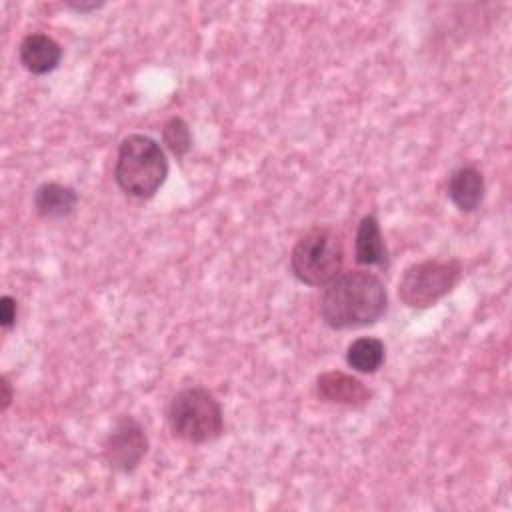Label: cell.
Wrapping results in <instances>:
<instances>
[{
    "mask_svg": "<svg viewBox=\"0 0 512 512\" xmlns=\"http://www.w3.org/2000/svg\"><path fill=\"white\" fill-rule=\"evenodd\" d=\"M148 452V436L134 416H120L102 444L106 466L118 474L134 472Z\"/></svg>",
    "mask_w": 512,
    "mask_h": 512,
    "instance_id": "cell-6",
    "label": "cell"
},
{
    "mask_svg": "<svg viewBox=\"0 0 512 512\" xmlns=\"http://www.w3.org/2000/svg\"><path fill=\"white\" fill-rule=\"evenodd\" d=\"M448 198L460 212H474L486 192L484 176L474 166H460L448 178Z\"/></svg>",
    "mask_w": 512,
    "mask_h": 512,
    "instance_id": "cell-10",
    "label": "cell"
},
{
    "mask_svg": "<svg viewBox=\"0 0 512 512\" xmlns=\"http://www.w3.org/2000/svg\"><path fill=\"white\" fill-rule=\"evenodd\" d=\"M354 258L362 266L388 268V248L384 244L380 224L374 214H366L358 222L354 238Z\"/></svg>",
    "mask_w": 512,
    "mask_h": 512,
    "instance_id": "cell-11",
    "label": "cell"
},
{
    "mask_svg": "<svg viewBox=\"0 0 512 512\" xmlns=\"http://www.w3.org/2000/svg\"><path fill=\"white\" fill-rule=\"evenodd\" d=\"M0 408L2 410H8V406H10V402H12V398H14V392H12V384H10V380L6 378V376H0Z\"/></svg>",
    "mask_w": 512,
    "mask_h": 512,
    "instance_id": "cell-16",
    "label": "cell"
},
{
    "mask_svg": "<svg viewBox=\"0 0 512 512\" xmlns=\"http://www.w3.org/2000/svg\"><path fill=\"white\" fill-rule=\"evenodd\" d=\"M388 306L384 282L366 270L338 274L320 298V318L332 330L362 328L378 322Z\"/></svg>",
    "mask_w": 512,
    "mask_h": 512,
    "instance_id": "cell-1",
    "label": "cell"
},
{
    "mask_svg": "<svg viewBox=\"0 0 512 512\" xmlns=\"http://www.w3.org/2000/svg\"><path fill=\"white\" fill-rule=\"evenodd\" d=\"M168 176V160L162 146L146 134H128L118 144L114 180L132 198H152Z\"/></svg>",
    "mask_w": 512,
    "mask_h": 512,
    "instance_id": "cell-2",
    "label": "cell"
},
{
    "mask_svg": "<svg viewBox=\"0 0 512 512\" xmlns=\"http://www.w3.org/2000/svg\"><path fill=\"white\" fill-rule=\"evenodd\" d=\"M18 58L24 70L34 76L50 74L62 60V46L48 34L32 32L26 34L18 46Z\"/></svg>",
    "mask_w": 512,
    "mask_h": 512,
    "instance_id": "cell-8",
    "label": "cell"
},
{
    "mask_svg": "<svg viewBox=\"0 0 512 512\" xmlns=\"http://www.w3.org/2000/svg\"><path fill=\"white\" fill-rule=\"evenodd\" d=\"M462 264L456 258H428L410 264L398 280V298L414 310L434 306L458 284Z\"/></svg>",
    "mask_w": 512,
    "mask_h": 512,
    "instance_id": "cell-5",
    "label": "cell"
},
{
    "mask_svg": "<svg viewBox=\"0 0 512 512\" xmlns=\"http://www.w3.org/2000/svg\"><path fill=\"white\" fill-rule=\"evenodd\" d=\"M316 396L328 404L362 408L370 402L372 392L352 374L342 370H328L316 378Z\"/></svg>",
    "mask_w": 512,
    "mask_h": 512,
    "instance_id": "cell-7",
    "label": "cell"
},
{
    "mask_svg": "<svg viewBox=\"0 0 512 512\" xmlns=\"http://www.w3.org/2000/svg\"><path fill=\"white\" fill-rule=\"evenodd\" d=\"M32 206L44 220L68 218L78 206V192L60 182H42L32 194Z\"/></svg>",
    "mask_w": 512,
    "mask_h": 512,
    "instance_id": "cell-9",
    "label": "cell"
},
{
    "mask_svg": "<svg viewBox=\"0 0 512 512\" xmlns=\"http://www.w3.org/2000/svg\"><path fill=\"white\" fill-rule=\"evenodd\" d=\"M16 314H18V304L12 296L4 294L0 298V324L4 330H10L16 322Z\"/></svg>",
    "mask_w": 512,
    "mask_h": 512,
    "instance_id": "cell-14",
    "label": "cell"
},
{
    "mask_svg": "<svg viewBox=\"0 0 512 512\" xmlns=\"http://www.w3.org/2000/svg\"><path fill=\"white\" fill-rule=\"evenodd\" d=\"M386 358V346L380 338L362 336L348 344L346 364L360 374H374Z\"/></svg>",
    "mask_w": 512,
    "mask_h": 512,
    "instance_id": "cell-12",
    "label": "cell"
},
{
    "mask_svg": "<svg viewBox=\"0 0 512 512\" xmlns=\"http://www.w3.org/2000/svg\"><path fill=\"white\" fill-rule=\"evenodd\" d=\"M162 144L166 146V150L170 154H174L176 158H182L190 152L192 148V132L190 126L184 118L180 116H172L162 124Z\"/></svg>",
    "mask_w": 512,
    "mask_h": 512,
    "instance_id": "cell-13",
    "label": "cell"
},
{
    "mask_svg": "<svg viewBox=\"0 0 512 512\" xmlns=\"http://www.w3.org/2000/svg\"><path fill=\"white\" fill-rule=\"evenodd\" d=\"M344 246L330 226L308 228L290 252L292 276L306 286H326L342 268Z\"/></svg>",
    "mask_w": 512,
    "mask_h": 512,
    "instance_id": "cell-4",
    "label": "cell"
},
{
    "mask_svg": "<svg viewBox=\"0 0 512 512\" xmlns=\"http://www.w3.org/2000/svg\"><path fill=\"white\" fill-rule=\"evenodd\" d=\"M64 6L74 10V12H78V14H90V12L98 10V8H102L104 2L102 0H98V2L96 0H66Z\"/></svg>",
    "mask_w": 512,
    "mask_h": 512,
    "instance_id": "cell-15",
    "label": "cell"
},
{
    "mask_svg": "<svg viewBox=\"0 0 512 512\" xmlns=\"http://www.w3.org/2000/svg\"><path fill=\"white\" fill-rule=\"evenodd\" d=\"M174 438L188 444H208L224 432V412L216 396L202 386L178 390L166 410Z\"/></svg>",
    "mask_w": 512,
    "mask_h": 512,
    "instance_id": "cell-3",
    "label": "cell"
}]
</instances>
